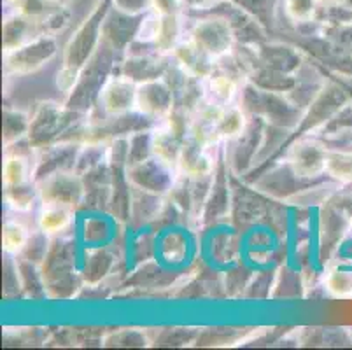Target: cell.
<instances>
[{
    "label": "cell",
    "instance_id": "1",
    "mask_svg": "<svg viewBox=\"0 0 352 350\" xmlns=\"http://www.w3.org/2000/svg\"><path fill=\"white\" fill-rule=\"evenodd\" d=\"M191 41L212 60H219L232 50L233 34L223 19H204L195 25Z\"/></svg>",
    "mask_w": 352,
    "mask_h": 350
},
{
    "label": "cell",
    "instance_id": "2",
    "mask_svg": "<svg viewBox=\"0 0 352 350\" xmlns=\"http://www.w3.org/2000/svg\"><path fill=\"white\" fill-rule=\"evenodd\" d=\"M137 93L139 89L130 79L114 77L102 89L100 100L109 114H124L137 105Z\"/></svg>",
    "mask_w": 352,
    "mask_h": 350
},
{
    "label": "cell",
    "instance_id": "3",
    "mask_svg": "<svg viewBox=\"0 0 352 350\" xmlns=\"http://www.w3.org/2000/svg\"><path fill=\"white\" fill-rule=\"evenodd\" d=\"M326 162L328 151L316 142L298 144L291 154V165L302 177H314L318 173L326 172Z\"/></svg>",
    "mask_w": 352,
    "mask_h": 350
},
{
    "label": "cell",
    "instance_id": "4",
    "mask_svg": "<svg viewBox=\"0 0 352 350\" xmlns=\"http://www.w3.org/2000/svg\"><path fill=\"white\" fill-rule=\"evenodd\" d=\"M175 58H177L179 65L184 69V72L193 77H210L212 76V67L216 60L206 54L193 41L181 43L174 50Z\"/></svg>",
    "mask_w": 352,
    "mask_h": 350
},
{
    "label": "cell",
    "instance_id": "5",
    "mask_svg": "<svg viewBox=\"0 0 352 350\" xmlns=\"http://www.w3.org/2000/svg\"><path fill=\"white\" fill-rule=\"evenodd\" d=\"M206 144L198 142L197 139L191 144L182 146L177 165L190 175H201V173H207L210 170V158L206 154V151L201 149Z\"/></svg>",
    "mask_w": 352,
    "mask_h": 350
},
{
    "label": "cell",
    "instance_id": "6",
    "mask_svg": "<svg viewBox=\"0 0 352 350\" xmlns=\"http://www.w3.org/2000/svg\"><path fill=\"white\" fill-rule=\"evenodd\" d=\"M72 221V212L65 205H47L39 216V228L46 235H56L67 230Z\"/></svg>",
    "mask_w": 352,
    "mask_h": 350
},
{
    "label": "cell",
    "instance_id": "7",
    "mask_svg": "<svg viewBox=\"0 0 352 350\" xmlns=\"http://www.w3.org/2000/svg\"><path fill=\"white\" fill-rule=\"evenodd\" d=\"M28 242V230L18 221H8L2 228V247L8 254H20Z\"/></svg>",
    "mask_w": 352,
    "mask_h": 350
},
{
    "label": "cell",
    "instance_id": "8",
    "mask_svg": "<svg viewBox=\"0 0 352 350\" xmlns=\"http://www.w3.org/2000/svg\"><path fill=\"white\" fill-rule=\"evenodd\" d=\"M179 28L177 16H160V25H158V34H156L155 44L162 51H174L179 46Z\"/></svg>",
    "mask_w": 352,
    "mask_h": 350
},
{
    "label": "cell",
    "instance_id": "9",
    "mask_svg": "<svg viewBox=\"0 0 352 350\" xmlns=\"http://www.w3.org/2000/svg\"><path fill=\"white\" fill-rule=\"evenodd\" d=\"M235 93H236V83L233 81L232 77L210 76L209 95H210V100H212L210 104L226 107V105L232 104Z\"/></svg>",
    "mask_w": 352,
    "mask_h": 350
},
{
    "label": "cell",
    "instance_id": "10",
    "mask_svg": "<svg viewBox=\"0 0 352 350\" xmlns=\"http://www.w3.org/2000/svg\"><path fill=\"white\" fill-rule=\"evenodd\" d=\"M182 144L175 139L168 131H160L155 137V151L162 162L165 163H179Z\"/></svg>",
    "mask_w": 352,
    "mask_h": 350
},
{
    "label": "cell",
    "instance_id": "11",
    "mask_svg": "<svg viewBox=\"0 0 352 350\" xmlns=\"http://www.w3.org/2000/svg\"><path fill=\"white\" fill-rule=\"evenodd\" d=\"M324 287L335 298H352V274L331 270L324 275Z\"/></svg>",
    "mask_w": 352,
    "mask_h": 350
},
{
    "label": "cell",
    "instance_id": "12",
    "mask_svg": "<svg viewBox=\"0 0 352 350\" xmlns=\"http://www.w3.org/2000/svg\"><path fill=\"white\" fill-rule=\"evenodd\" d=\"M28 175V165L21 156H9L4 162V184L6 188H20Z\"/></svg>",
    "mask_w": 352,
    "mask_h": 350
},
{
    "label": "cell",
    "instance_id": "13",
    "mask_svg": "<svg viewBox=\"0 0 352 350\" xmlns=\"http://www.w3.org/2000/svg\"><path fill=\"white\" fill-rule=\"evenodd\" d=\"M326 172L340 181L352 182V154L328 153Z\"/></svg>",
    "mask_w": 352,
    "mask_h": 350
},
{
    "label": "cell",
    "instance_id": "14",
    "mask_svg": "<svg viewBox=\"0 0 352 350\" xmlns=\"http://www.w3.org/2000/svg\"><path fill=\"white\" fill-rule=\"evenodd\" d=\"M316 4V0H286V12L293 21L305 23L314 18Z\"/></svg>",
    "mask_w": 352,
    "mask_h": 350
},
{
    "label": "cell",
    "instance_id": "15",
    "mask_svg": "<svg viewBox=\"0 0 352 350\" xmlns=\"http://www.w3.org/2000/svg\"><path fill=\"white\" fill-rule=\"evenodd\" d=\"M76 83H78V70L74 67H65L56 76V86L65 93H69L76 86Z\"/></svg>",
    "mask_w": 352,
    "mask_h": 350
},
{
    "label": "cell",
    "instance_id": "16",
    "mask_svg": "<svg viewBox=\"0 0 352 350\" xmlns=\"http://www.w3.org/2000/svg\"><path fill=\"white\" fill-rule=\"evenodd\" d=\"M181 4L182 0H151V6L158 16H177Z\"/></svg>",
    "mask_w": 352,
    "mask_h": 350
},
{
    "label": "cell",
    "instance_id": "17",
    "mask_svg": "<svg viewBox=\"0 0 352 350\" xmlns=\"http://www.w3.org/2000/svg\"><path fill=\"white\" fill-rule=\"evenodd\" d=\"M318 4H322V6H342L345 4V0H316Z\"/></svg>",
    "mask_w": 352,
    "mask_h": 350
},
{
    "label": "cell",
    "instance_id": "18",
    "mask_svg": "<svg viewBox=\"0 0 352 350\" xmlns=\"http://www.w3.org/2000/svg\"><path fill=\"white\" fill-rule=\"evenodd\" d=\"M12 2H16V0H12Z\"/></svg>",
    "mask_w": 352,
    "mask_h": 350
},
{
    "label": "cell",
    "instance_id": "19",
    "mask_svg": "<svg viewBox=\"0 0 352 350\" xmlns=\"http://www.w3.org/2000/svg\"><path fill=\"white\" fill-rule=\"evenodd\" d=\"M351 219H352V217H351Z\"/></svg>",
    "mask_w": 352,
    "mask_h": 350
}]
</instances>
